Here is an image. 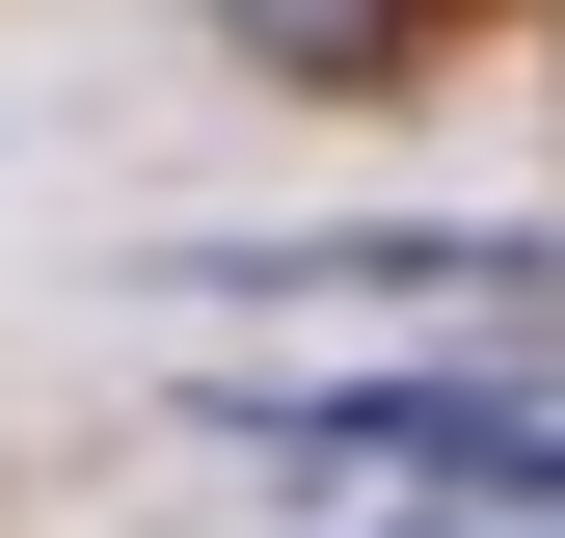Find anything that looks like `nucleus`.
Segmentation results:
<instances>
[{"label": "nucleus", "mask_w": 565, "mask_h": 538, "mask_svg": "<svg viewBox=\"0 0 565 538\" xmlns=\"http://www.w3.org/2000/svg\"><path fill=\"white\" fill-rule=\"evenodd\" d=\"M216 28L269 54V82H377V54H404V0H216Z\"/></svg>", "instance_id": "f257e3e1"}]
</instances>
